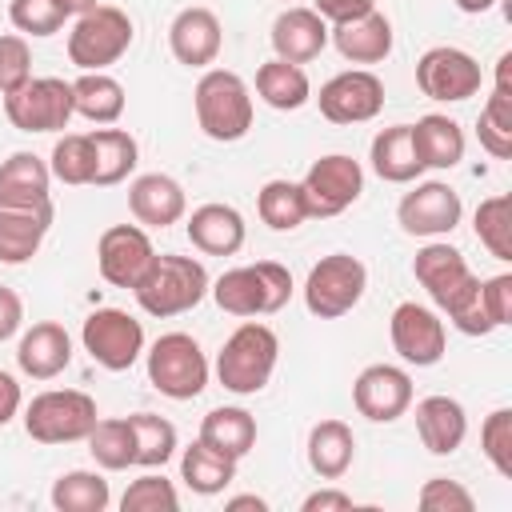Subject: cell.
<instances>
[{
  "mask_svg": "<svg viewBox=\"0 0 512 512\" xmlns=\"http://www.w3.org/2000/svg\"><path fill=\"white\" fill-rule=\"evenodd\" d=\"M292 272L276 260H256V264H240L228 268L224 276L212 280V300L220 312L252 320V316H272L292 300Z\"/></svg>",
  "mask_w": 512,
  "mask_h": 512,
  "instance_id": "obj_1",
  "label": "cell"
},
{
  "mask_svg": "<svg viewBox=\"0 0 512 512\" xmlns=\"http://www.w3.org/2000/svg\"><path fill=\"white\" fill-rule=\"evenodd\" d=\"M196 124L216 144H236L252 128V92L240 72L232 68H204L192 92Z\"/></svg>",
  "mask_w": 512,
  "mask_h": 512,
  "instance_id": "obj_2",
  "label": "cell"
},
{
  "mask_svg": "<svg viewBox=\"0 0 512 512\" xmlns=\"http://www.w3.org/2000/svg\"><path fill=\"white\" fill-rule=\"evenodd\" d=\"M212 280H208V268L196 260V256H176V252H156L152 268L144 272V280L132 288L136 292V304L156 316V320H168V316H180V312H192L204 296H208Z\"/></svg>",
  "mask_w": 512,
  "mask_h": 512,
  "instance_id": "obj_3",
  "label": "cell"
},
{
  "mask_svg": "<svg viewBox=\"0 0 512 512\" xmlns=\"http://www.w3.org/2000/svg\"><path fill=\"white\" fill-rule=\"evenodd\" d=\"M276 360H280V336L252 316L216 352V380L236 396H256L268 388Z\"/></svg>",
  "mask_w": 512,
  "mask_h": 512,
  "instance_id": "obj_4",
  "label": "cell"
},
{
  "mask_svg": "<svg viewBox=\"0 0 512 512\" xmlns=\"http://www.w3.org/2000/svg\"><path fill=\"white\" fill-rule=\"evenodd\" d=\"M132 16L116 4H96L92 12L76 16L72 32H68V60L80 72H108V64H116L128 48H132Z\"/></svg>",
  "mask_w": 512,
  "mask_h": 512,
  "instance_id": "obj_5",
  "label": "cell"
},
{
  "mask_svg": "<svg viewBox=\"0 0 512 512\" xmlns=\"http://www.w3.org/2000/svg\"><path fill=\"white\" fill-rule=\"evenodd\" d=\"M148 384L168 400H196L208 388V356L188 332H164L148 352Z\"/></svg>",
  "mask_w": 512,
  "mask_h": 512,
  "instance_id": "obj_6",
  "label": "cell"
},
{
  "mask_svg": "<svg viewBox=\"0 0 512 512\" xmlns=\"http://www.w3.org/2000/svg\"><path fill=\"white\" fill-rule=\"evenodd\" d=\"M96 420H100L96 400L88 392H80V388H48V392L32 396V404L24 408V432L36 444H76V440H88Z\"/></svg>",
  "mask_w": 512,
  "mask_h": 512,
  "instance_id": "obj_7",
  "label": "cell"
},
{
  "mask_svg": "<svg viewBox=\"0 0 512 512\" xmlns=\"http://www.w3.org/2000/svg\"><path fill=\"white\" fill-rule=\"evenodd\" d=\"M368 288V268L352 252H328L308 268L304 280V308L320 320H340L348 316Z\"/></svg>",
  "mask_w": 512,
  "mask_h": 512,
  "instance_id": "obj_8",
  "label": "cell"
},
{
  "mask_svg": "<svg viewBox=\"0 0 512 512\" xmlns=\"http://www.w3.org/2000/svg\"><path fill=\"white\" fill-rule=\"evenodd\" d=\"M4 116L20 132H64L76 116L72 80L60 76H32L16 92L4 96Z\"/></svg>",
  "mask_w": 512,
  "mask_h": 512,
  "instance_id": "obj_9",
  "label": "cell"
},
{
  "mask_svg": "<svg viewBox=\"0 0 512 512\" xmlns=\"http://www.w3.org/2000/svg\"><path fill=\"white\" fill-rule=\"evenodd\" d=\"M300 192H304L308 216H316V220L340 216L344 208H352L360 200L364 168H360V160H352L344 152H328V156L308 164V172L300 180Z\"/></svg>",
  "mask_w": 512,
  "mask_h": 512,
  "instance_id": "obj_10",
  "label": "cell"
},
{
  "mask_svg": "<svg viewBox=\"0 0 512 512\" xmlns=\"http://www.w3.org/2000/svg\"><path fill=\"white\" fill-rule=\"evenodd\" d=\"M80 344L100 368L128 372L144 356V324L124 308H96L80 328Z\"/></svg>",
  "mask_w": 512,
  "mask_h": 512,
  "instance_id": "obj_11",
  "label": "cell"
},
{
  "mask_svg": "<svg viewBox=\"0 0 512 512\" xmlns=\"http://www.w3.org/2000/svg\"><path fill=\"white\" fill-rule=\"evenodd\" d=\"M480 84H484V72L476 64V56L456 44H436L416 60V88L428 100L460 104V100L476 96Z\"/></svg>",
  "mask_w": 512,
  "mask_h": 512,
  "instance_id": "obj_12",
  "label": "cell"
},
{
  "mask_svg": "<svg viewBox=\"0 0 512 512\" xmlns=\"http://www.w3.org/2000/svg\"><path fill=\"white\" fill-rule=\"evenodd\" d=\"M464 216V200L448 180H416L412 192L400 196L396 204V220L408 236L420 240H440L448 236Z\"/></svg>",
  "mask_w": 512,
  "mask_h": 512,
  "instance_id": "obj_13",
  "label": "cell"
},
{
  "mask_svg": "<svg viewBox=\"0 0 512 512\" xmlns=\"http://www.w3.org/2000/svg\"><path fill=\"white\" fill-rule=\"evenodd\" d=\"M320 116L332 124H368L384 108V80L372 68H348L336 72L328 84H320Z\"/></svg>",
  "mask_w": 512,
  "mask_h": 512,
  "instance_id": "obj_14",
  "label": "cell"
},
{
  "mask_svg": "<svg viewBox=\"0 0 512 512\" xmlns=\"http://www.w3.org/2000/svg\"><path fill=\"white\" fill-rule=\"evenodd\" d=\"M156 260V244L144 224H112L96 240V268L112 288H136Z\"/></svg>",
  "mask_w": 512,
  "mask_h": 512,
  "instance_id": "obj_15",
  "label": "cell"
},
{
  "mask_svg": "<svg viewBox=\"0 0 512 512\" xmlns=\"http://www.w3.org/2000/svg\"><path fill=\"white\" fill-rule=\"evenodd\" d=\"M388 336H392V348L404 364H416V368H432L444 360V348H448V332H444V320L428 308V304H416V300H404L392 308V320H388Z\"/></svg>",
  "mask_w": 512,
  "mask_h": 512,
  "instance_id": "obj_16",
  "label": "cell"
},
{
  "mask_svg": "<svg viewBox=\"0 0 512 512\" xmlns=\"http://www.w3.org/2000/svg\"><path fill=\"white\" fill-rule=\"evenodd\" d=\"M412 276L420 280V288L428 292V300H432L440 312H448V308H452L464 292H472L476 280H480V276L468 268L464 252L452 248V244H444V240H428V244L416 252Z\"/></svg>",
  "mask_w": 512,
  "mask_h": 512,
  "instance_id": "obj_17",
  "label": "cell"
},
{
  "mask_svg": "<svg viewBox=\"0 0 512 512\" xmlns=\"http://www.w3.org/2000/svg\"><path fill=\"white\" fill-rule=\"evenodd\" d=\"M352 404L372 424H392L412 408V376L396 364H368L352 380Z\"/></svg>",
  "mask_w": 512,
  "mask_h": 512,
  "instance_id": "obj_18",
  "label": "cell"
},
{
  "mask_svg": "<svg viewBox=\"0 0 512 512\" xmlns=\"http://www.w3.org/2000/svg\"><path fill=\"white\" fill-rule=\"evenodd\" d=\"M220 44H224L220 16L212 8H204V4L180 8L172 16V24H168V48H172L176 64H184V68H208V64H216Z\"/></svg>",
  "mask_w": 512,
  "mask_h": 512,
  "instance_id": "obj_19",
  "label": "cell"
},
{
  "mask_svg": "<svg viewBox=\"0 0 512 512\" xmlns=\"http://www.w3.org/2000/svg\"><path fill=\"white\" fill-rule=\"evenodd\" d=\"M128 212L136 216V224L144 228H168L180 224L188 212V196L184 184L168 172H144L128 184Z\"/></svg>",
  "mask_w": 512,
  "mask_h": 512,
  "instance_id": "obj_20",
  "label": "cell"
},
{
  "mask_svg": "<svg viewBox=\"0 0 512 512\" xmlns=\"http://www.w3.org/2000/svg\"><path fill=\"white\" fill-rule=\"evenodd\" d=\"M328 20L316 12V8H300V4H292V8H284L276 20H272V32H268V40H272V52L280 56V60H288V64H308V60H316L324 48H328Z\"/></svg>",
  "mask_w": 512,
  "mask_h": 512,
  "instance_id": "obj_21",
  "label": "cell"
},
{
  "mask_svg": "<svg viewBox=\"0 0 512 512\" xmlns=\"http://www.w3.org/2000/svg\"><path fill=\"white\" fill-rule=\"evenodd\" d=\"M16 364L32 380H56L72 364V336L56 320H36L20 344H16Z\"/></svg>",
  "mask_w": 512,
  "mask_h": 512,
  "instance_id": "obj_22",
  "label": "cell"
},
{
  "mask_svg": "<svg viewBox=\"0 0 512 512\" xmlns=\"http://www.w3.org/2000/svg\"><path fill=\"white\" fill-rule=\"evenodd\" d=\"M184 232H188L192 248H196V252H204V256H236V252L244 248L248 224H244V216H240L232 204L212 200V204L192 208V216H188Z\"/></svg>",
  "mask_w": 512,
  "mask_h": 512,
  "instance_id": "obj_23",
  "label": "cell"
},
{
  "mask_svg": "<svg viewBox=\"0 0 512 512\" xmlns=\"http://www.w3.org/2000/svg\"><path fill=\"white\" fill-rule=\"evenodd\" d=\"M328 40L336 44V52L348 60V64H380L392 56V20L372 8L368 16H356L348 24H332Z\"/></svg>",
  "mask_w": 512,
  "mask_h": 512,
  "instance_id": "obj_24",
  "label": "cell"
},
{
  "mask_svg": "<svg viewBox=\"0 0 512 512\" xmlns=\"http://www.w3.org/2000/svg\"><path fill=\"white\" fill-rule=\"evenodd\" d=\"M416 436L432 456H452L468 436V412L452 396H424L416 404Z\"/></svg>",
  "mask_w": 512,
  "mask_h": 512,
  "instance_id": "obj_25",
  "label": "cell"
},
{
  "mask_svg": "<svg viewBox=\"0 0 512 512\" xmlns=\"http://www.w3.org/2000/svg\"><path fill=\"white\" fill-rule=\"evenodd\" d=\"M52 168L36 152H12L0 160V204L4 208H36L52 204Z\"/></svg>",
  "mask_w": 512,
  "mask_h": 512,
  "instance_id": "obj_26",
  "label": "cell"
},
{
  "mask_svg": "<svg viewBox=\"0 0 512 512\" xmlns=\"http://www.w3.org/2000/svg\"><path fill=\"white\" fill-rule=\"evenodd\" d=\"M52 216H56L52 204H36V208H4L0 204V264L32 260L52 228Z\"/></svg>",
  "mask_w": 512,
  "mask_h": 512,
  "instance_id": "obj_27",
  "label": "cell"
},
{
  "mask_svg": "<svg viewBox=\"0 0 512 512\" xmlns=\"http://www.w3.org/2000/svg\"><path fill=\"white\" fill-rule=\"evenodd\" d=\"M368 160H372V172H376L384 184H412V180H420V172H424V164H420V156H416V144H412V124L380 128V132L372 136Z\"/></svg>",
  "mask_w": 512,
  "mask_h": 512,
  "instance_id": "obj_28",
  "label": "cell"
},
{
  "mask_svg": "<svg viewBox=\"0 0 512 512\" xmlns=\"http://www.w3.org/2000/svg\"><path fill=\"white\" fill-rule=\"evenodd\" d=\"M304 452H308V468L320 480H340L356 460V436L344 420H320L308 428Z\"/></svg>",
  "mask_w": 512,
  "mask_h": 512,
  "instance_id": "obj_29",
  "label": "cell"
},
{
  "mask_svg": "<svg viewBox=\"0 0 512 512\" xmlns=\"http://www.w3.org/2000/svg\"><path fill=\"white\" fill-rule=\"evenodd\" d=\"M412 144H416V156L424 168H456L464 160V128L452 120V116H440V112H428L412 124Z\"/></svg>",
  "mask_w": 512,
  "mask_h": 512,
  "instance_id": "obj_30",
  "label": "cell"
},
{
  "mask_svg": "<svg viewBox=\"0 0 512 512\" xmlns=\"http://www.w3.org/2000/svg\"><path fill=\"white\" fill-rule=\"evenodd\" d=\"M88 136H92V160H96L92 164V184L96 188H112V184L128 180L136 160H140L136 136L124 132V128H108V124L92 128Z\"/></svg>",
  "mask_w": 512,
  "mask_h": 512,
  "instance_id": "obj_31",
  "label": "cell"
},
{
  "mask_svg": "<svg viewBox=\"0 0 512 512\" xmlns=\"http://www.w3.org/2000/svg\"><path fill=\"white\" fill-rule=\"evenodd\" d=\"M256 96L276 112H296L312 100V80L300 64H288V60L272 56L256 68Z\"/></svg>",
  "mask_w": 512,
  "mask_h": 512,
  "instance_id": "obj_32",
  "label": "cell"
},
{
  "mask_svg": "<svg viewBox=\"0 0 512 512\" xmlns=\"http://www.w3.org/2000/svg\"><path fill=\"white\" fill-rule=\"evenodd\" d=\"M200 440L212 444L216 452L232 456V460H244L256 448V416L248 408H236V404L212 408L200 420Z\"/></svg>",
  "mask_w": 512,
  "mask_h": 512,
  "instance_id": "obj_33",
  "label": "cell"
},
{
  "mask_svg": "<svg viewBox=\"0 0 512 512\" xmlns=\"http://www.w3.org/2000/svg\"><path fill=\"white\" fill-rule=\"evenodd\" d=\"M72 104H76V116L92 120V124H116L124 116V84L108 72H80L72 80Z\"/></svg>",
  "mask_w": 512,
  "mask_h": 512,
  "instance_id": "obj_34",
  "label": "cell"
},
{
  "mask_svg": "<svg viewBox=\"0 0 512 512\" xmlns=\"http://www.w3.org/2000/svg\"><path fill=\"white\" fill-rule=\"evenodd\" d=\"M236 464H240V460L216 452L212 444H204V440L196 436V444H188L184 456H180V480H184L196 496H216V492H224V488L236 480Z\"/></svg>",
  "mask_w": 512,
  "mask_h": 512,
  "instance_id": "obj_35",
  "label": "cell"
},
{
  "mask_svg": "<svg viewBox=\"0 0 512 512\" xmlns=\"http://www.w3.org/2000/svg\"><path fill=\"white\" fill-rule=\"evenodd\" d=\"M112 504V488L100 472L72 468L52 484V508L56 512H104Z\"/></svg>",
  "mask_w": 512,
  "mask_h": 512,
  "instance_id": "obj_36",
  "label": "cell"
},
{
  "mask_svg": "<svg viewBox=\"0 0 512 512\" xmlns=\"http://www.w3.org/2000/svg\"><path fill=\"white\" fill-rule=\"evenodd\" d=\"M132 424V444H136V464L140 468H164L176 448H180V436H176V424L156 416V412H136L128 416Z\"/></svg>",
  "mask_w": 512,
  "mask_h": 512,
  "instance_id": "obj_37",
  "label": "cell"
},
{
  "mask_svg": "<svg viewBox=\"0 0 512 512\" xmlns=\"http://www.w3.org/2000/svg\"><path fill=\"white\" fill-rule=\"evenodd\" d=\"M256 212L272 232H292L308 220V204L296 180H268L256 192Z\"/></svg>",
  "mask_w": 512,
  "mask_h": 512,
  "instance_id": "obj_38",
  "label": "cell"
},
{
  "mask_svg": "<svg viewBox=\"0 0 512 512\" xmlns=\"http://www.w3.org/2000/svg\"><path fill=\"white\" fill-rule=\"evenodd\" d=\"M88 452L104 472H124L136 464V444H132V424L128 416H108L96 420V428L88 432Z\"/></svg>",
  "mask_w": 512,
  "mask_h": 512,
  "instance_id": "obj_39",
  "label": "cell"
},
{
  "mask_svg": "<svg viewBox=\"0 0 512 512\" xmlns=\"http://www.w3.org/2000/svg\"><path fill=\"white\" fill-rule=\"evenodd\" d=\"M472 228L476 240L496 256V260H512V200L508 196H488L476 204L472 212Z\"/></svg>",
  "mask_w": 512,
  "mask_h": 512,
  "instance_id": "obj_40",
  "label": "cell"
},
{
  "mask_svg": "<svg viewBox=\"0 0 512 512\" xmlns=\"http://www.w3.org/2000/svg\"><path fill=\"white\" fill-rule=\"evenodd\" d=\"M476 136H480V148L488 156H496V160H508L512 156V92L492 88V96L480 108Z\"/></svg>",
  "mask_w": 512,
  "mask_h": 512,
  "instance_id": "obj_41",
  "label": "cell"
},
{
  "mask_svg": "<svg viewBox=\"0 0 512 512\" xmlns=\"http://www.w3.org/2000/svg\"><path fill=\"white\" fill-rule=\"evenodd\" d=\"M92 164L96 160H92V136L88 132H64L52 148V160H48L52 180L72 184V188L92 184Z\"/></svg>",
  "mask_w": 512,
  "mask_h": 512,
  "instance_id": "obj_42",
  "label": "cell"
},
{
  "mask_svg": "<svg viewBox=\"0 0 512 512\" xmlns=\"http://www.w3.org/2000/svg\"><path fill=\"white\" fill-rule=\"evenodd\" d=\"M180 508V492L176 484L160 472H144L140 480H132L120 496V512H176Z\"/></svg>",
  "mask_w": 512,
  "mask_h": 512,
  "instance_id": "obj_43",
  "label": "cell"
},
{
  "mask_svg": "<svg viewBox=\"0 0 512 512\" xmlns=\"http://www.w3.org/2000/svg\"><path fill=\"white\" fill-rule=\"evenodd\" d=\"M480 452L500 476H512V408L488 412L480 424Z\"/></svg>",
  "mask_w": 512,
  "mask_h": 512,
  "instance_id": "obj_44",
  "label": "cell"
},
{
  "mask_svg": "<svg viewBox=\"0 0 512 512\" xmlns=\"http://www.w3.org/2000/svg\"><path fill=\"white\" fill-rule=\"evenodd\" d=\"M8 20L20 36H56L68 16L56 8V0H12Z\"/></svg>",
  "mask_w": 512,
  "mask_h": 512,
  "instance_id": "obj_45",
  "label": "cell"
},
{
  "mask_svg": "<svg viewBox=\"0 0 512 512\" xmlns=\"http://www.w3.org/2000/svg\"><path fill=\"white\" fill-rule=\"evenodd\" d=\"M32 80V48L20 32H0V96Z\"/></svg>",
  "mask_w": 512,
  "mask_h": 512,
  "instance_id": "obj_46",
  "label": "cell"
},
{
  "mask_svg": "<svg viewBox=\"0 0 512 512\" xmlns=\"http://www.w3.org/2000/svg\"><path fill=\"white\" fill-rule=\"evenodd\" d=\"M416 500H420L424 512H472V508H476L472 492H468L460 480H448V476L424 480V488H420Z\"/></svg>",
  "mask_w": 512,
  "mask_h": 512,
  "instance_id": "obj_47",
  "label": "cell"
},
{
  "mask_svg": "<svg viewBox=\"0 0 512 512\" xmlns=\"http://www.w3.org/2000/svg\"><path fill=\"white\" fill-rule=\"evenodd\" d=\"M480 304H484V312H488V320L496 328L512 324V276L500 272V276L480 280Z\"/></svg>",
  "mask_w": 512,
  "mask_h": 512,
  "instance_id": "obj_48",
  "label": "cell"
},
{
  "mask_svg": "<svg viewBox=\"0 0 512 512\" xmlns=\"http://www.w3.org/2000/svg\"><path fill=\"white\" fill-rule=\"evenodd\" d=\"M312 8L328 20V24H348L356 16H368L376 8V0H312Z\"/></svg>",
  "mask_w": 512,
  "mask_h": 512,
  "instance_id": "obj_49",
  "label": "cell"
},
{
  "mask_svg": "<svg viewBox=\"0 0 512 512\" xmlns=\"http://www.w3.org/2000/svg\"><path fill=\"white\" fill-rule=\"evenodd\" d=\"M20 324H24V300L16 288L0 284V344L12 340L20 332Z\"/></svg>",
  "mask_w": 512,
  "mask_h": 512,
  "instance_id": "obj_50",
  "label": "cell"
},
{
  "mask_svg": "<svg viewBox=\"0 0 512 512\" xmlns=\"http://www.w3.org/2000/svg\"><path fill=\"white\" fill-rule=\"evenodd\" d=\"M300 508H304V512H352L356 504H352V496L340 492V488H320V492H308Z\"/></svg>",
  "mask_w": 512,
  "mask_h": 512,
  "instance_id": "obj_51",
  "label": "cell"
},
{
  "mask_svg": "<svg viewBox=\"0 0 512 512\" xmlns=\"http://www.w3.org/2000/svg\"><path fill=\"white\" fill-rule=\"evenodd\" d=\"M20 408H24V392H20L16 376L0 368V428H4V424H12Z\"/></svg>",
  "mask_w": 512,
  "mask_h": 512,
  "instance_id": "obj_52",
  "label": "cell"
},
{
  "mask_svg": "<svg viewBox=\"0 0 512 512\" xmlns=\"http://www.w3.org/2000/svg\"><path fill=\"white\" fill-rule=\"evenodd\" d=\"M496 88L500 92H512V52H504L496 60Z\"/></svg>",
  "mask_w": 512,
  "mask_h": 512,
  "instance_id": "obj_53",
  "label": "cell"
},
{
  "mask_svg": "<svg viewBox=\"0 0 512 512\" xmlns=\"http://www.w3.org/2000/svg\"><path fill=\"white\" fill-rule=\"evenodd\" d=\"M224 508H228V512H244V508H256V512H264V508H268V500H264V496H252V492H248V496H232V500H228Z\"/></svg>",
  "mask_w": 512,
  "mask_h": 512,
  "instance_id": "obj_54",
  "label": "cell"
},
{
  "mask_svg": "<svg viewBox=\"0 0 512 512\" xmlns=\"http://www.w3.org/2000/svg\"><path fill=\"white\" fill-rule=\"evenodd\" d=\"M56 8H60L64 16H72V20H76V16L92 12V8H96V0H56Z\"/></svg>",
  "mask_w": 512,
  "mask_h": 512,
  "instance_id": "obj_55",
  "label": "cell"
},
{
  "mask_svg": "<svg viewBox=\"0 0 512 512\" xmlns=\"http://www.w3.org/2000/svg\"><path fill=\"white\" fill-rule=\"evenodd\" d=\"M460 12H468V16H480V12H488L496 0H452Z\"/></svg>",
  "mask_w": 512,
  "mask_h": 512,
  "instance_id": "obj_56",
  "label": "cell"
}]
</instances>
